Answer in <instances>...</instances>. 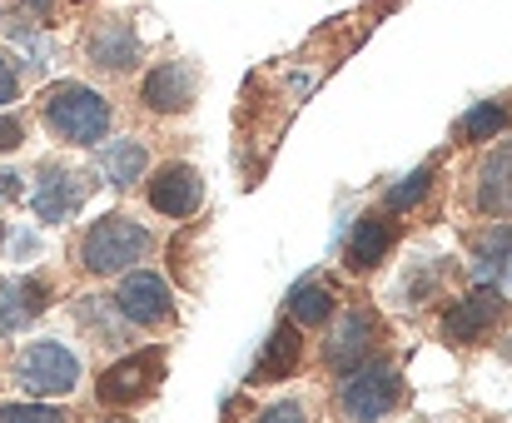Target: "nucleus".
I'll use <instances>...</instances> for the list:
<instances>
[{
  "instance_id": "f257e3e1",
  "label": "nucleus",
  "mask_w": 512,
  "mask_h": 423,
  "mask_svg": "<svg viewBox=\"0 0 512 423\" xmlns=\"http://www.w3.org/2000/svg\"><path fill=\"white\" fill-rule=\"evenodd\" d=\"M40 110H45V125H50L60 140H70V145H100V140L110 135V100L95 95L90 85L65 80V85H55V90L45 95Z\"/></svg>"
},
{
  "instance_id": "f03ea898",
  "label": "nucleus",
  "mask_w": 512,
  "mask_h": 423,
  "mask_svg": "<svg viewBox=\"0 0 512 423\" xmlns=\"http://www.w3.org/2000/svg\"><path fill=\"white\" fill-rule=\"evenodd\" d=\"M150 249V234L145 224L125 219V214H105L100 224L85 229L80 239V264L85 274H120V269H135Z\"/></svg>"
},
{
  "instance_id": "7ed1b4c3",
  "label": "nucleus",
  "mask_w": 512,
  "mask_h": 423,
  "mask_svg": "<svg viewBox=\"0 0 512 423\" xmlns=\"http://www.w3.org/2000/svg\"><path fill=\"white\" fill-rule=\"evenodd\" d=\"M15 384L35 399H60L80 384V359L60 339H35V344H25V354L15 364Z\"/></svg>"
},
{
  "instance_id": "20e7f679",
  "label": "nucleus",
  "mask_w": 512,
  "mask_h": 423,
  "mask_svg": "<svg viewBox=\"0 0 512 423\" xmlns=\"http://www.w3.org/2000/svg\"><path fill=\"white\" fill-rule=\"evenodd\" d=\"M398 399H403V379L388 364H378V359L348 369L339 384V409L353 423H378L383 414L398 409Z\"/></svg>"
},
{
  "instance_id": "39448f33",
  "label": "nucleus",
  "mask_w": 512,
  "mask_h": 423,
  "mask_svg": "<svg viewBox=\"0 0 512 423\" xmlns=\"http://www.w3.org/2000/svg\"><path fill=\"white\" fill-rule=\"evenodd\" d=\"M508 314L512 309L498 289H473L463 304H453L443 314V339L448 344H483V339H493L508 324Z\"/></svg>"
},
{
  "instance_id": "423d86ee",
  "label": "nucleus",
  "mask_w": 512,
  "mask_h": 423,
  "mask_svg": "<svg viewBox=\"0 0 512 423\" xmlns=\"http://www.w3.org/2000/svg\"><path fill=\"white\" fill-rule=\"evenodd\" d=\"M160 379H165V359L150 349V354H130L115 369H105L95 394H100V404H140L145 394H155Z\"/></svg>"
},
{
  "instance_id": "0eeeda50",
  "label": "nucleus",
  "mask_w": 512,
  "mask_h": 423,
  "mask_svg": "<svg viewBox=\"0 0 512 423\" xmlns=\"http://www.w3.org/2000/svg\"><path fill=\"white\" fill-rule=\"evenodd\" d=\"M115 309H120L130 324H140V329H160V324H170L174 319L170 289H165V279L150 274V269H140V274H130V279L120 284Z\"/></svg>"
},
{
  "instance_id": "6e6552de",
  "label": "nucleus",
  "mask_w": 512,
  "mask_h": 423,
  "mask_svg": "<svg viewBox=\"0 0 512 423\" xmlns=\"http://www.w3.org/2000/svg\"><path fill=\"white\" fill-rule=\"evenodd\" d=\"M473 205L488 219H512V140L483 155L473 175Z\"/></svg>"
},
{
  "instance_id": "1a4fd4ad",
  "label": "nucleus",
  "mask_w": 512,
  "mask_h": 423,
  "mask_svg": "<svg viewBox=\"0 0 512 423\" xmlns=\"http://www.w3.org/2000/svg\"><path fill=\"white\" fill-rule=\"evenodd\" d=\"M85 195H90V190H85V180H80V175L45 165V170H40V180H35V190H30V205H35V214H40L45 224H65V219H75V214H80Z\"/></svg>"
},
{
  "instance_id": "9d476101",
  "label": "nucleus",
  "mask_w": 512,
  "mask_h": 423,
  "mask_svg": "<svg viewBox=\"0 0 512 423\" xmlns=\"http://www.w3.org/2000/svg\"><path fill=\"white\" fill-rule=\"evenodd\" d=\"M373 344H378V319L368 309H343V319L334 324V334L324 344V359L334 369H358V364H368Z\"/></svg>"
},
{
  "instance_id": "9b49d317",
  "label": "nucleus",
  "mask_w": 512,
  "mask_h": 423,
  "mask_svg": "<svg viewBox=\"0 0 512 423\" xmlns=\"http://www.w3.org/2000/svg\"><path fill=\"white\" fill-rule=\"evenodd\" d=\"M150 205L160 214H170V219H189V214L204 205V180H199V170L165 165V170L150 180Z\"/></svg>"
},
{
  "instance_id": "f8f14e48",
  "label": "nucleus",
  "mask_w": 512,
  "mask_h": 423,
  "mask_svg": "<svg viewBox=\"0 0 512 423\" xmlns=\"http://www.w3.org/2000/svg\"><path fill=\"white\" fill-rule=\"evenodd\" d=\"M194 90H199L194 70H189V65H179V60H165V65H155V70L145 75L140 100H145L155 115H179V110L194 100Z\"/></svg>"
},
{
  "instance_id": "ddd939ff",
  "label": "nucleus",
  "mask_w": 512,
  "mask_h": 423,
  "mask_svg": "<svg viewBox=\"0 0 512 423\" xmlns=\"http://www.w3.org/2000/svg\"><path fill=\"white\" fill-rule=\"evenodd\" d=\"M393 239H398V224H393V219H383V214H363V219L353 224L348 244H343V264H348L353 274H368V269L383 264V254L393 249Z\"/></svg>"
},
{
  "instance_id": "4468645a",
  "label": "nucleus",
  "mask_w": 512,
  "mask_h": 423,
  "mask_svg": "<svg viewBox=\"0 0 512 423\" xmlns=\"http://www.w3.org/2000/svg\"><path fill=\"white\" fill-rule=\"evenodd\" d=\"M85 50H90V60L100 70H115V75L140 65V40H135L130 25H95L90 40H85Z\"/></svg>"
},
{
  "instance_id": "2eb2a0df",
  "label": "nucleus",
  "mask_w": 512,
  "mask_h": 423,
  "mask_svg": "<svg viewBox=\"0 0 512 423\" xmlns=\"http://www.w3.org/2000/svg\"><path fill=\"white\" fill-rule=\"evenodd\" d=\"M145 165H150V150L140 140H115L100 150V175L115 185V190H135L145 180Z\"/></svg>"
},
{
  "instance_id": "dca6fc26",
  "label": "nucleus",
  "mask_w": 512,
  "mask_h": 423,
  "mask_svg": "<svg viewBox=\"0 0 512 423\" xmlns=\"http://www.w3.org/2000/svg\"><path fill=\"white\" fill-rule=\"evenodd\" d=\"M299 359H304V339H299V329H294V324H279L274 339H269V349H264V359L254 364V384L289 379V374L299 369Z\"/></svg>"
},
{
  "instance_id": "f3484780",
  "label": "nucleus",
  "mask_w": 512,
  "mask_h": 423,
  "mask_svg": "<svg viewBox=\"0 0 512 423\" xmlns=\"http://www.w3.org/2000/svg\"><path fill=\"white\" fill-rule=\"evenodd\" d=\"M508 125H512L508 105H503V100H483V105H473V110L463 115L458 135H463V145H488V140H498Z\"/></svg>"
},
{
  "instance_id": "a211bd4d",
  "label": "nucleus",
  "mask_w": 512,
  "mask_h": 423,
  "mask_svg": "<svg viewBox=\"0 0 512 423\" xmlns=\"http://www.w3.org/2000/svg\"><path fill=\"white\" fill-rule=\"evenodd\" d=\"M329 314H334V294H329L324 284H299V289L289 294V319H294V324L309 329V324H324Z\"/></svg>"
},
{
  "instance_id": "6ab92c4d",
  "label": "nucleus",
  "mask_w": 512,
  "mask_h": 423,
  "mask_svg": "<svg viewBox=\"0 0 512 423\" xmlns=\"http://www.w3.org/2000/svg\"><path fill=\"white\" fill-rule=\"evenodd\" d=\"M503 269H508V279H512V229H493V234L478 239V284H488Z\"/></svg>"
},
{
  "instance_id": "aec40b11",
  "label": "nucleus",
  "mask_w": 512,
  "mask_h": 423,
  "mask_svg": "<svg viewBox=\"0 0 512 423\" xmlns=\"http://www.w3.org/2000/svg\"><path fill=\"white\" fill-rule=\"evenodd\" d=\"M428 185H433V175H428V170L408 175L403 185H393V190H388V210H408V205H418V200L428 195Z\"/></svg>"
},
{
  "instance_id": "412c9836",
  "label": "nucleus",
  "mask_w": 512,
  "mask_h": 423,
  "mask_svg": "<svg viewBox=\"0 0 512 423\" xmlns=\"http://www.w3.org/2000/svg\"><path fill=\"white\" fill-rule=\"evenodd\" d=\"M0 423H65V414L45 404H0Z\"/></svg>"
},
{
  "instance_id": "4be33fe9",
  "label": "nucleus",
  "mask_w": 512,
  "mask_h": 423,
  "mask_svg": "<svg viewBox=\"0 0 512 423\" xmlns=\"http://www.w3.org/2000/svg\"><path fill=\"white\" fill-rule=\"evenodd\" d=\"M15 319H25V309H20V289H15V284H0V334H10Z\"/></svg>"
},
{
  "instance_id": "5701e85b",
  "label": "nucleus",
  "mask_w": 512,
  "mask_h": 423,
  "mask_svg": "<svg viewBox=\"0 0 512 423\" xmlns=\"http://www.w3.org/2000/svg\"><path fill=\"white\" fill-rule=\"evenodd\" d=\"M20 145H25V120L20 115H0V155H10Z\"/></svg>"
},
{
  "instance_id": "b1692460",
  "label": "nucleus",
  "mask_w": 512,
  "mask_h": 423,
  "mask_svg": "<svg viewBox=\"0 0 512 423\" xmlns=\"http://www.w3.org/2000/svg\"><path fill=\"white\" fill-rule=\"evenodd\" d=\"M20 309H25V319L45 309V284H40V279H25V284H20Z\"/></svg>"
},
{
  "instance_id": "393cba45",
  "label": "nucleus",
  "mask_w": 512,
  "mask_h": 423,
  "mask_svg": "<svg viewBox=\"0 0 512 423\" xmlns=\"http://www.w3.org/2000/svg\"><path fill=\"white\" fill-rule=\"evenodd\" d=\"M254 423H304V409H299V404H274V409H264Z\"/></svg>"
},
{
  "instance_id": "a878e982",
  "label": "nucleus",
  "mask_w": 512,
  "mask_h": 423,
  "mask_svg": "<svg viewBox=\"0 0 512 423\" xmlns=\"http://www.w3.org/2000/svg\"><path fill=\"white\" fill-rule=\"evenodd\" d=\"M15 90H20V75H15V65L0 55V105H5V100H15Z\"/></svg>"
},
{
  "instance_id": "bb28decb",
  "label": "nucleus",
  "mask_w": 512,
  "mask_h": 423,
  "mask_svg": "<svg viewBox=\"0 0 512 423\" xmlns=\"http://www.w3.org/2000/svg\"><path fill=\"white\" fill-rule=\"evenodd\" d=\"M20 175H10V170H0V200H20Z\"/></svg>"
},
{
  "instance_id": "cd10ccee",
  "label": "nucleus",
  "mask_w": 512,
  "mask_h": 423,
  "mask_svg": "<svg viewBox=\"0 0 512 423\" xmlns=\"http://www.w3.org/2000/svg\"><path fill=\"white\" fill-rule=\"evenodd\" d=\"M20 5H30V10H40V15L50 10V0H20Z\"/></svg>"
},
{
  "instance_id": "c85d7f7f",
  "label": "nucleus",
  "mask_w": 512,
  "mask_h": 423,
  "mask_svg": "<svg viewBox=\"0 0 512 423\" xmlns=\"http://www.w3.org/2000/svg\"><path fill=\"white\" fill-rule=\"evenodd\" d=\"M100 423H135V419H100Z\"/></svg>"
},
{
  "instance_id": "c756f323",
  "label": "nucleus",
  "mask_w": 512,
  "mask_h": 423,
  "mask_svg": "<svg viewBox=\"0 0 512 423\" xmlns=\"http://www.w3.org/2000/svg\"><path fill=\"white\" fill-rule=\"evenodd\" d=\"M0 244H5V224H0Z\"/></svg>"
},
{
  "instance_id": "7c9ffc66",
  "label": "nucleus",
  "mask_w": 512,
  "mask_h": 423,
  "mask_svg": "<svg viewBox=\"0 0 512 423\" xmlns=\"http://www.w3.org/2000/svg\"><path fill=\"white\" fill-rule=\"evenodd\" d=\"M508 359H512V349H508Z\"/></svg>"
}]
</instances>
